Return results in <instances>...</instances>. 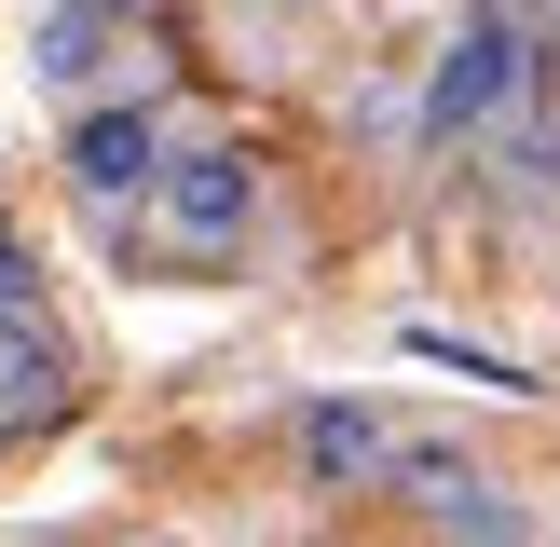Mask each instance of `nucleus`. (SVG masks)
Segmentation results:
<instances>
[{"label": "nucleus", "mask_w": 560, "mask_h": 547, "mask_svg": "<svg viewBox=\"0 0 560 547\" xmlns=\"http://www.w3.org/2000/svg\"><path fill=\"white\" fill-rule=\"evenodd\" d=\"M520 69H534V27H520V14H465L452 55H438V82H424V151H465L479 124H506Z\"/></svg>", "instance_id": "nucleus-1"}, {"label": "nucleus", "mask_w": 560, "mask_h": 547, "mask_svg": "<svg viewBox=\"0 0 560 547\" xmlns=\"http://www.w3.org/2000/svg\"><path fill=\"white\" fill-rule=\"evenodd\" d=\"M246 219H260V164H246V151H178V164H164V233H178L191 260H219Z\"/></svg>", "instance_id": "nucleus-2"}, {"label": "nucleus", "mask_w": 560, "mask_h": 547, "mask_svg": "<svg viewBox=\"0 0 560 547\" xmlns=\"http://www.w3.org/2000/svg\"><path fill=\"white\" fill-rule=\"evenodd\" d=\"M69 178L96 191V206L164 191V124H151V109H82V124H69Z\"/></svg>", "instance_id": "nucleus-3"}, {"label": "nucleus", "mask_w": 560, "mask_h": 547, "mask_svg": "<svg viewBox=\"0 0 560 547\" xmlns=\"http://www.w3.org/2000/svg\"><path fill=\"white\" fill-rule=\"evenodd\" d=\"M383 452H397V438H383L370 397H315L301 410V465H315V479H383Z\"/></svg>", "instance_id": "nucleus-4"}, {"label": "nucleus", "mask_w": 560, "mask_h": 547, "mask_svg": "<svg viewBox=\"0 0 560 547\" xmlns=\"http://www.w3.org/2000/svg\"><path fill=\"white\" fill-rule=\"evenodd\" d=\"M55 410H69V356L27 315H0V424H55Z\"/></svg>", "instance_id": "nucleus-5"}, {"label": "nucleus", "mask_w": 560, "mask_h": 547, "mask_svg": "<svg viewBox=\"0 0 560 547\" xmlns=\"http://www.w3.org/2000/svg\"><path fill=\"white\" fill-rule=\"evenodd\" d=\"M383 479H397L410 507H438V520H452V507H479V465H465L452 438H397V452H383Z\"/></svg>", "instance_id": "nucleus-6"}, {"label": "nucleus", "mask_w": 560, "mask_h": 547, "mask_svg": "<svg viewBox=\"0 0 560 547\" xmlns=\"http://www.w3.org/2000/svg\"><path fill=\"white\" fill-rule=\"evenodd\" d=\"M27 69H42L55 96H82V82L109 69V14H42V42H27Z\"/></svg>", "instance_id": "nucleus-7"}, {"label": "nucleus", "mask_w": 560, "mask_h": 547, "mask_svg": "<svg viewBox=\"0 0 560 547\" xmlns=\"http://www.w3.org/2000/svg\"><path fill=\"white\" fill-rule=\"evenodd\" d=\"M452 534H465V547H520V507H506V492H479V507H452Z\"/></svg>", "instance_id": "nucleus-8"}, {"label": "nucleus", "mask_w": 560, "mask_h": 547, "mask_svg": "<svg viewBox=\"0 0 560 547\" xmlns=\"http://www.w3.org/2000/svg\"><path fill=\"white\" fill-rule=\"evenodd\" d=\"M27 288H42V260H27V246L0 233V315H27Z\"/></svg>", "instance_id": "nucleus-9"}, {"label": "nucleus", "mask_w": 560, "mask_h": 547, "mask_svg": "<svg viewBox=\"0 0 560 547\" xmlns=\"http://www.w3.org/2000/svg\"><path fill=\"white\" fill-rule=\"evenodd\" d=\"M69 14H137V0H69Z\"/></svg>", "instance_id": "nucleus-10"}, {"label": "nucleus", "mask_w": 560, "mask_h": 547, "mask_svg": "<svg viewBox=\"0 0 560 547\" xmlns=\"http://www.w3.org/2000/svg\"><path fill=\"white\" fill-rule=\"evenodd\" d=\"M547 27H560V0H547Z\"/></svg>", "instance_id": "nucleus-11"}]
</instances>
